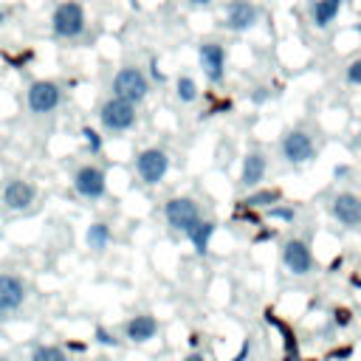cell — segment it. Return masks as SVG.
<instances>
[{
    "label": "cell",
    "instance_id": "6da1fadb",
    "mask_svg": "<svg viewBox=\"0 0 361 361\" xmlns=\"http://www.w3.org/2000/svg\"><path fill=\"white\" fill-rule=\"evenodd\" d=\"M51 28L56 37L62 39H73L85 31V8L76 3V0H65L54 8L51 14Z\"/></svg>",
    "mask_w": 361,
    "mask_h": 361
},
{
    "label": "cell",
    "instance_id": "7a4b0ae2",
    "mask_svg": "<svg viewBox=\"0 0 361 361\" xmlns=\"http://www.w3.org/2000/svg\"><path fill=\"white\" fill-rule=\"evenodd\" d=\"M99 121L110 133H124V130H130L135 124V104L133 102H124L118 96H110L102 104V110H99Z\"/></svg>",
    "mask_w": 361,
    "mask_h": 361
},
{
    "label": "cell",
    "instance_id": "3957f363",
    "mask_svg": "<svg viewBox=\"0 0 361 361\" xmlns=\"http://www.w3.org/2000/svg\"><path fill=\"white\" fill-rule=\"evenodd\" d=\"M149 93V82L144 76L141 68H121L116 76H113V96L124 99V102H141L144 96Z\"/></svg>",
    "mask_w": 361,
    "mask_h": 361
},
{
    "label": "cell",
    "instance_id": "277c9868",
    "mask_svg": "<svg viewBox=\"0 0 361 361\" xmlns=\"http://www.w3.org/2000/svg\"><path fill=\"white\" fill-rule=\"evenodd\" d=\"M59 102H62V90H59V85L51 82V79H37V82H31L28 90H25V104H28L31 113L45 116V113L56 110Z\"/></svg>",
    "mask_w": 361,
    "mask_h": 361
},
{
    "label": "cell",
    "instance_id": "5b68a950",
    "mask_svg": "<svg viewBox=\"0 0 361 361\" xmlns=\"http://www.w3.org/2000/svg\"><path fill=\"white\" fill-rule=\"evenodd\" d=\"M164 214H166V223L175 231H183V234H189L200 223V212H197L192 197H172V200H166Z\"/></svg>",
    "mask_w": 361,
    "mask_h": 361
},
{
    "label": "cell",
    "instance_id": "8992f818",
    "mask_svg": "<svg viewBox=\"0 0 361 361\" xmlns=\"http://www.w3.org/2000/svg\"><path fill=\"white\" fill-rule=\"evenodd\" d=\"M166 169H169V155H166L164 149H158V147H147V149H141L138 158H135V172H138V178H141L144 183H158V180H164Z\"/></svg>",
    "mask_w": 361,
    "mask_h": 361
},
{
    "label": "cell",
    "instance_id": "52a82bcc",
    "mask_svg": "<svg viewBox=\"0 0 361 361\" xmlns=\"http://www.w3.org/2000/svg\"><path fill=\"white\" fill-rule=\"evenodd\" d=\"M73 189H76L82 197H87V200L102 197V195L107 192V175H104V169H99V166H93V164L79 166L76 175H73Z\"/></svg>",
    "mask_w": 361,
    "mask_h": 361
},
{
    "label": "cell",
    "instance_id": "ba28073f",
    "mask_svg": "<svg viewBox=\"0 0 361 361\" xmlns=\"http://www.w3.org/2000/svg\"><path fill=\"white\" fill-rule=\"evenodd\" d=\"M282 155H285V161H290V164H307V161L316 155V144H313V138H310L307 133L290 130V133H285V138H282Z\"/></svg>",
    "mask_w": 361,
    "mask_h": 361
},
{
    "label": "cell",
    "instance_id": "9c48e42d",
    "mask_svg": "<svg viewBox=\"0 0 361 361\" xmlns=\"http://www.w3.org/2000/svg\"><path fill=\"white\" fill-rule=\"evenodd\" d=\"M282 262L293 276H305L313 271V254L302 240H288L282 245Z\"/></svg>",
    "mask_w": 361,
    "mask_h": 361
},
{
    "label": "cell",
    "instance_id": "30bf717a",
    "mask_svg": "<svg viewBox=\"0 0 361 361\" xmlns=\"http://www.w3.org/2000/svg\"><path fill=\"white\" fill-rule=\"evenodd\" d=\"M34 197H37V189L28 180H23V178H14V180H8L3 186V206L11 209V212L28 209L34 203Z\"/></svg>",
    "mask_w": 361,
    "mask_h": 361
},
{
    "label": "cell",
    "instance_id": "8fae6325",
    "mask_svg": "<svg viewBox=\"0 0 361 361\" xmlns=\"http://www.w3.org/2000/svg\"><path fill=\"white\" fill-rule=\"evenodd\" d=\"M197 59H200V68L209 76V82H220L223 79V73H226V51H223V45L203 42L200 51H197Z\"/></svg>",
    "mask_w": 361,
    "mask_h": 361
},
{
    "label": "cell",
    "instance_id": "7c38bea8",
    "mask_svg": "<svg viewBox=\"0 0 361 361\" xmlns=\"http://www.w3.org/2000/svg\"><path fill=\"white\" fill-rule=\"evenodd\" d=\"M257 17H259V11L251 0H234V3H228L223 20H226V28H231V31H248L257 23Z\"/></svg>",
    "mask_w": 361,
    "mask_h": 361
},
{
    "label": "cell",
    "instance_id": "4fadbf2b",
    "mask_svg": "<svg viewBox=\"0 0 361 361\" xmlns=\"http://www.w3.org/2000/svg\"><path fill=\"white\" fill-rule=\"evenodd\" d=\"M333 217L341 223V226H361V197H355L353 192H341L333 197Z\"/></svg>",
    "mask_w": 361,
    "mask_h": 361
},
{
    "label": "cell",
    "instance_id": "5bb4252c",
    "mask_svg": "<svg viewBox=\"0 0 361 361\" xmlns=\"http://www.w3.org/2000/svg\"><path fill=\"white\" fill-rule=\"evenodd\" d=\"M25 302V282L17 274H0V310L11 313Z\"/></svg>",
    "mask_w": 361,
    "mask_h": 361
},
{
    "label": "cell",
    "instance_id": "9a60e30c",
    "mask_svg": "<svg viewBox=\"0 0 361 361\" xmlns=\"http://www.w3.org/2000/svg\"><path fill=\"white\" fill-rule=\"evenodd\" d=\"M155 333H158V322H155V316H149V313H138V316H133V319L124 324V336H127L133 344H144V341L155 338Z\"/></svg>",
    "mask_w": 361,
    "mask_h": 361
},
{
    "label": "cell",
    "instance_id": "2e32d148",
    "mask_svg": "<svg viewBox=\"0 0 361 361\" xmlns=\"http://www.w3.org/2000/svg\"><path fill=\"white\" fill-rule=\"evenodd\" d=\"M265 175V158L259 152H248L243 161V172H240V183L243 186H257Z\"/></svg>",
    "mask_w": 361,
    "mask_h": 361
},
{
    "label": "cell",
    "instance_id": "e0dca14e",
    "mask_svg": "<svg viewBox=\"0 0 361 361\" xmlns=\"http://www.w3.org/2000/svg\"><path fill=\"white\" fill-rule=\"evenodd\" d=\"M338 11H341V0H316L310 8V20H313V25L324 28L338 17Z\"/></svg>",
    "mask_w": 361,
    "mask_h": 361
},
{
    "label": "cell",
    "instance_id": "ac0fdd59",
    "mask_svg": "<svg viewBox=\"0 0 361 361\" xmlns=\"http://www.w3.org/2000/svg\"><path fill=\"white\" fill-rule=\"evenodd\" d=\"M212 234H214V223H212V220H200V223L189 231V240H192V245H195L197 254H206V251H209Z\"/></svg>",
    "mask_w": 361,
    "mask_h": 361
},
{
    "label": "cell",
    "instance_id": "d6986e66",
    "mask_svg": "<svg viewBox=\"0 0 361 361\" xmlns=\"http://www.w3.org/2000/svg\"><path fill=\"white\" fill-rule=\"evenodd\" d=\"M85 240H87V245H90L93 251H104V248L110 245V226H107V223H90Z\"/></svg>",
    "mask_w": 361,
    "mask_h": 361
},
{
    "label": "cell",
    "instance_id": "ffe728a7",
    "mask_svg": "<svg viewBox=\"0 0 361 361\" xmlns=\"http://www.w3.org/2000/svg\"><path fill=\"white\" fill-rule=\"evenodd\" d=\"M31 361H68V353L59 344H37L31 350Z\"/></svg>",
    "mask_w": 361,
    "mask_h": 361
},
{
    "label": "cell",
    "instance_id": "44dd1931",
    "mask_svg": "<svg viewBox=\"0 0 361 361\" xmlns=\"http://www.w3.org/2000/svg\"><path fill=\"white\" fill-rule=\"evenodd\" d=\"M175 93H178V99L180 102H195L197 99V82L192 79V76H180L178 79V85H175Z\"/></svg>",
    "mask_w": 361,
    "mask_h": 361
},
{
    "label": "cell",
    "instance_id": "7402d4cb",
    "mask_svg": "<svg viewBox=\"0 0 361 361\" xmlns=\"http://www.w3.org/2000/svg\"><path fill=\"white\" fill-rule=\"evenodd\" d=\"M276 200H279V192H276V189H265V192L248 195L243 203H245V206H268V203H276Z\"/></svg>",
    "mask_w": 361,
    "mask_h": 361
},
{
    "label": "cell",
    "instance_id": "603a6c76",
    "mask_svg": "<svg viewBox=\"0 0 361 361\" xmlns=\"http://www.w3.org/2000/svg\"><path fill=\"white\" fill-rule=\"evenodd\" d=\"M82 135H85V144H87L93 152H99V149H102V138H99V133H96V130L85 127V130H82Z\"/></svg>",
    "mask_w": 361,
    "mask_h": 361
},
{
    "label": "cell",
    "instance_id": "cb8c5ba5",
    "mask_svg": "<svg viewBox=\"0 0 361 361\" xmlns=\"http://www.w3.org/2000/svg\"><path fill=\"white\" fill-rule=\"evenodd\" d=\"M93 336H96V341H99V344H104V347H116V344H118V338H116L110 330H104V327H96V333H93Z\"/></svg>",
    "mask_w": 361,
    "mask_h": 361
},
{
    "label": "cell",
    "instance_id": "d4e9b609",
    "mask_svg": "<svg viewBox=\"0 0 361 361\" xmlns=\"http://www.w3.org/2000/svg\"><path fill=\"white\" fill-rule=\"evenodd\" d=\"M347 82L350 85H361V59H353L347 65Z\"/></svg>",
    "mask_w": 361,
    "mask_h": 361
},
{
    "label": "cell",
    "instance_id": "484cf974",
    "mask_svg": "<svg viewBox=\"0 0 361 361\" xmlns=\"http://www.w3.org/2000/svg\"><path fill=\"white\" fill-rule=\"evenodd\" d=\"M336 324H350V310H336Z\"/></svg>",
    "mask_w": 361,
    "mask_h": 361
},
{
    "label": "cell",
    "instance_id": "4316f807",
    "mask_svg": "<svg viewBox=\"0 0 361 361\" xmlns=\"http://www.w3.org/2000/svg\"><path fill=\"white\" fill-rule=\"evenodd\" d=\"M183 361H206V355H203V353H189Z\"/></svg>",
    "mask_w": 361,
    "mask_h": 361
},
{
    "label": "cell",
    "instance_id": "83f0119b",
    "mask_svg": "<svg viewBox=\"0 0 361 361\" xmlns=\"http://www.w3.org/2000/svg\"><path fill=\"white\" fill-rule=\"evenodd\" d=\"M186 3H189V6H209L212 0H186Z\"/></svg>",
    "mask_w": 361,
    "mask_h": 361
},
{
    "label": "cell",
    "instance_id": "f1b7e54d",
    "mask_svg": "<svg viewBox=\"0 0 361 361\" xmlns=\"http://www.w3.org/2000/svg\"><path fill=\"white\" fill-rule=\"evenodd\" d=\"M6 316H8V313H3V310H0V322H6Z\"/></svg>",
    "mask_w": 361,
    "mask_h": 361
},
{
    "label": "cell",
    "instance_id": "f546056e",
    "mask_svg": "<svg viewBox=\"0 0 361 361\" xmlns=\"http://www.w3.org/2000/svg\"><path fill=\"white\" fill-rule=\"evenodd\" d=\"M0 361H11V358H6V355H0Z\"/></svg>",
    "mask_w": 361,
    "mask_h": 361
},
{
    "label": "cell",
    "instance_id": "4dcf8cb0",
    "mask_svg": "<svg viewBox=\"0 0 361 361\" xmlns=\"http://www.w3.org/2000/svg\"><path fill=\"white\" fill-rule=\"evenodd\" d=\"M0 23H3V14H0Z\"/></svg>",
    "mask_w": 361,
    "mask_h": 361
}]
</instances>
